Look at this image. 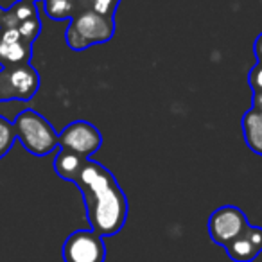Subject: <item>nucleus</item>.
<instances>
[{
	"instance_id": "obj_11",
	"label": "nucleus",
	"mask_w": 262,
	"mask_h": 262,
	"mask_svg": "<svg viewBox=\"0 0 262 262\" xmlns=\"http://www.w3.org/2000/svg\"><path fill=\"white\" fill-rule=\"evenodd\" d=\"M31 56V47L27 43L20 41H4L0 40V61L11 63V65H20L27 63Z\"/></svg>"
},
{
	"instance_id": "obj_3",
	"label": "nucleus",
	"mask_w": 262,
	"mask_h": 262,
	"mask_svg": "<svg viewBox=\"0 0 262 262\" xmlns=\"http://www.w3.org/2000/svg\"><path fill=\"white\" fill-rule=\"evenodd\" d=\"M113 31H115L113 16H104L95 13L94 9H86L70 18V26L67 29V43L72 51H83L95 43L110 41Z\"/></svg>"
},
{
	"instance_id": "obj_20",
	"label": "nucleus",
	"mask_w": 262,
	"mask_h": 262,
	"mask_svg": "<svg viewBox=\"0 0 262 262\" xmlns=\"http://www.w3.org/2000/svg\"><path fill=\"white\" fill-rule=\"evenodd\" d=\"M255 108L262 110V92H255Z\"/></svg>"
},
{
	"instance_id": "obj_21",
	"label": "nucleus",
	"mask_w": 262,
	"mask_h": 262,
	"mask_svg": "<svg viewBox=\"0 0 262 262\" xmlns=\"http://www.w3.org/2000/svg\"><path fill=\"white\" fill-rule=\"evenodd\" d=\"M0 101H2V81H0Z\"/></svg>"
},
{
	"instance_id": "obj_4",
	"label": "nucleus",
	"mask_w": 262,
	"mask_h": 262,
	"mask_svg": "<svg viewBox=\"0 0 262 262\" xmlns=\"http://www.w3.org/2000/svg\"><path fill=\"white\" fill-rule=\"evenodd\" d=\"M104 241L94 230H77L67 237L63 244L65 262H104Z\"/></svg>"
},
{
	"instance_id": "obj_8",
	"label": "nucleus",
	"mask_w": 262,
	"mask_h": 262,
	"mask_svg": "<svg viewBox=\"0 0 262 262\" xmlns=\"http://www.w3.org/2000/svg\"><path fill=\"white\" fill-rule=\"evenodd\" d=\"M244 140L253 153L262 155V110L251 108L243 117Z\"/></svg>"
},
{
	"instance_id": "obj_19",
	"label": "nucleus",
	"mask_w": 262,
	"mask_h": 262,
	"mask_svg": "<svg viewBox=\"0 0 262 262\" xmlns=\"http://www.w3.org/2000/svg\"><path fill=\"white\" fill-rule=\"evenodd\" d=\"M255 54L258 58V63H262V36H258L255 41Z\"/></svg>"
},
{
	"instance_id": "obj_14",
	"label": "nucleus",
	"mask_w": 262,
	"mask_h": 262,
	"mask_svg": "<svg viewBox=\"0 0 262 262\" xmlns=\"http://www.w3.org/2000/svg\"><path fill=\"white\" fill-rule=\"evenodd\" d=\"M18 31L22 34V40L27 41V43H33L34 40L38 38L41 31V24H40V18L38 16H33V18L26 20L18 26Z\"/></svg>"
},
{
	"instance_id": "obj_18",
	"label": "nucleus",
	"mask_w": 262,
	"mask_h": 262,
	"mask_svg": "<svg viewBox=\"0 0 262 262\" xmlns=\"http://www.w3.org/2000/svg\"><path fill=\"white\" fill-rule=\"evenodd\" d=\"M248 81H250L251 88H253L255 92H262V63H257V65L251 69Z\"/></svg>"
},
{
	"instance_id": "obj_1",
	"label": "nucleus",
	"mask_w": 262,
	"mask_h": 262,
	"mask_svg": "<svg viewBox=\"0 0 262 262\" xmlns=\"http://www.w3.org/2000/svg\"><path fill=\"white\" fill-rule=\"evenodd\" d=\"M74 183L83 192L92 230L101 237L119 233L127 217V200L112 172L86 160Z\"/></svg>"
},
{
	"instance_id": "obj_7",
	"label": "nucleus",
	"mask_w": 262,
	"mask_h": 262,
	"mask_svg": "<svg viewBox=\"0 0 262 262\" xmlns=\"http://www.w3.org/2000/svg\"><path fill=\"white\" fill-rule=\"evenodd\" d=\"M246 214L232 205H225V207L214 210L208 219V233H210L212 241L221 246H226L232 239L239 237L246 230Z\"/></svg>"
},
{
	"instance_id": "obj_2",
	"label": "nucleus",
	"mask_w": 262,
	"mask_h": 262,
	"mask_svg": "<svg viewBox=\"0 0 262 262\" xmlns=\"http://www.w3.org/2000/svg\"><path fill=\"white\" fill-rule=\"evenodd\" d=\"M13 126L16 139H20L22 146L34 157H45L59 146V135L54 127L34 110H24Z\"/></svg>"
},
{
	"instance_id": "obj_17",
	"label": "nucleus",
	"mask_w": 262,
	"mask_h": 262,
	"mask_svg": "<svg viewBox=\"0 0 262 262\" xmlns=\"http://www.w3.org/2000/svg\"><path fill=\"white\" fill-rule=\"evenodd\" d=\"M244 235L250 239V243L253 244L255 248H257L258 251H262V228H258V226H246V230H244Z\"/></svg>"
},
{
	"instance_id": "obj_16",
	"label": "nucleus",
	"mask_w": 262,
	"mask_h": 262,
	"mask_svg": "<svg viewBox=\"0 0 262 262\" xmlns=\"http://www.w3.org/2000/svg\"><path fill=\"white\" fill-rule=\"evenodd\" d=\"M92 2V8L95 13L99 15H104V16H113V9L117 8L120 0H90Z\"/></svg>"
},
{
	"instance_id": "obj_13",
	"label": "nucleus",
	"mask_w": 262,
	"mask_h": 262,
	"mask_svg": "<svg viewBox=\"0 0 262 262\" xmlns=\"http://www.w3.org/2000/svg\"><path fill=\"white\" fill-rule=\"evenodd\" d=\"M16 139V133H15V126L13 122H9L8 119L0 115V160L9 153V149L13 147Z\"/></svg>"
},
{
	"instance_id": "obj_12",
	"label": "nucleus",
	"mask_w": 262,
	"mask_h": 262,
	"mask_svg": "<svg viewBox=\"0 0 262 262\" xmlns=\"http://www.w3.org/2000/svg\"><path fill=\"white\" fill-rule=\"evenodd\" d=\"M77 0H43V9L51 20H69L74 16Z\"/></svg>"
},
{
	"instance_id": "obj_15",
	"label": "nucleus",
	"mask_w": 262,
	"mask_h": 262,
	"mask_svg": "<svg viewBox=\"0 0 262 262\" xmlns=\"http://www.w3.org/2000/svg\"><path fill=\"white\" fill-rule=\"evenodd\" d=\"M13 16H15V20L20 24L33 18V16H38L36 4L31 2V0H22V2H18V4L13 8Z\"/></svg>"
},
{
	"instance_id": "obj_9",
	"label": "nucleus",
	"mask_w": 262,
	"mask_h": 262,
	"mask_svg": "<svg viewBox=\"0 0 262 262\" xmlns=\"http://www.w3.org/2000/svg\"><path fill=\"white\" fill-rule=\"evenodd\" d=\"M84 162H86V158H83V157H79V155L61 147V151H59L54 158V171L59 178L69 180V182H76L81 169H83Z\"/></svg>"
},
{
	"instance_id": "obj_22",
	"label": "nucleus",
	"mask_w": 262,
	"mask_h": 262,
	"mask_svg": "<svg viewBox=\"0 0 262 262\" xmlns=\"http://www.w3.org/2000/svg\"><path fill=\"white\" fill-rule=\"evenodd\" d=\"M31 2H33V0H31Z\"/></svg>"
},
{
	"instance_id": "obj_5",
	"label": "nucleus",
	"mask_w": 262,
	"mask_h": 262,
	"mask_svg": "<svg viewBox=\"0 0 262 262\" xmlns=\"http://www.w3.org/2000/svg\"><path fill=\"white\" fill-rule=\"evenodd\" d=\"M0 81H2V101L8 99L29 101L40 86V76L27 63H20L13 69L4 67L0 70Z\"/></svg>"
},
{
	"instance_id": "obj_6",
	"label": "nucleus",
	"mask_w": 262,
	"mask_h": 262,
	"mask_svg": "<svg viewBox=\"0 0 262 262\" xmlns=\"http://www.w3.org/2000/svg\"><path fill=\"white\" fill-rule=\"evenodd\" d=\"M59 146L88 160V157H92L102 146V137L94 124L76 120L59 133Z\"/></svg>"
},
{
	"instance_id": "obj_10",
	"label": "nucleus",
	"mask_w": 262,
	"mask_h": 262,
	"mask_svg": "<svg viewBox=\"0 0 262 262\" xmlns=\"http://www.w3.org/2000/svg\"><path fill=\"white\" fill-rule=\"evenodd\" d=\"M225 248H226L228 257L235 262H251L258 253H260V251L250 243V239H248L244 233H241L239 237L232 239Z\"/></svg>"
}]
</instances>
